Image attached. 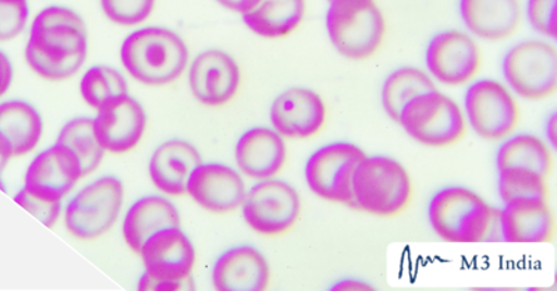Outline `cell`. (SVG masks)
<instances>
[{"mask_svg": "<svg viewBox=\"0 0 557 291\" xmlns=\"http://www.w3.org/2000/svg\"><path fill=\"white\" fill-rule=\"evenodd\" d=\"M88 56V28L76 10L48 7L34 17L24 49L28 67L48 81L69 80Z\"/></svg>", "mask_w": 557, "mask_h": 291, "instance_id": "cell-1", "label": "cell"}, {"mask_svg": "<svg viewBox=\"0 0 557 291\" xmlns=\"http://www.w3.org/2000/svg\"><path fill=\"white\" fill-rule=\"evenodd\" d=\"M327 2H331V0H327Z\"/></svg>", "mask_w": 557, "mask_h": 291, "instance_id": "cell-41", "label": "cell"}, {"mask_svg": "<svg viewBox=\"0 0 557 291\" xmlns=\"http://www.w3.org/2000/svg\"><path fill=\"white\" fill-rule=\"evenodd\" d=\"M215 2L219 7L228 10V12L237 13L243 16V14L256 8V4L260 2V0H215Z\"/></svg>", "mask_w": 557, "mask_h": 291, "instance_id": "cell-37", "label": "cell"}, {"mask_svg": "<svg viewBox=\"0 0 557 291\" xmlns=\"http://www.w3.org/2000/svg\"><path fill=\"white\" fill-rule=\"evenodd\" d=\"M325 28L332 47L341 56L364 61L382 46L386 23L375 0H331Z\"/></svg>", "mask_w": 557, "mask_h": 291, "instance_id": "cell-4", "label": "cell"}, {"mask_svg": "<svg viewBox=\"0 0 557 291\" xmlns=\"http://www.w3.org/2000/svg\"><path fill=\"white\" fill-rule=\"evenodd\" d=\"M123 200V182L117 177L103 176L89 182L64 210V224L70 235L94 240L108 233L121 215Z\"/></svg>", "mask_w": 557, "mask_h": 291, "instance_id": "cell-9", "label": "cell"}, {"mask_svg": "<svg viewBox=\"0 0 557 291\" xmlns=\"http://www.w3.org/2000/svg\"><path fill=\"white\" fill-rule=\"evenodd\" d=\"M425 72L435 84L462 86L479 72L481 52L474 37L459 29L437 33L425 49Z\"/></svg>", "mask_w": 557, "mask_h": 291, "instance_id": "cell-13", "label": "cell"}, {"mask_svg": "<svg viewBox=\"0 0 557 291\" xmlns=\"http://www.w3.org/2000/svg\"><path fill=\"white\" fill-rule=\"evenodd\" d=\"M436 84L422 68L405 66L396 68L385 78L381 88L383 112L397 122L403 107L416 97L436 90Z\"/></svg>", "mask_w": 557, "mask_h": 291, "instance_id": "cell-27", "label": "cell"}, {"mask_svg": "<svg viewBox=\"0 0 557 291\" xmlns=\"http://www.w3.org/2000/svg\"><path fill=\"white\" fill-rule=\"evenodd\" d=\"M504 84L515 97L542 101L556 91L557 51L548 39L517 42L502 59Z\"/></svg>", "mask_w": 557, "mask_h": 291, "instance_id": "cell-7", "label": "cell"}, {"mask_svg": "<svg viewBox=\"0 0 557 291\" xmlns=\"http://www.w3.org/2000/svg\"><path fill=\"white\" fill-rule=\"evenodd\" d=\"M544 131L546 144H548L550 148H556L557 116L555 112L552 113L548 118H546Z\"/></svg>", "mask_w": 557, "mask_h": 291, "instance_id": "cell-39", "label": "cell"}, {"mask_svg": "<svg viewBox=\"0 0 557 291\" xmlns=\"http://www.w3.org/2000/svg\"><path fill=\"white\" fill-rule=\"evenodd\" d=\"M396 123L411 140L432 148L455 144L467 126L459 103L437 88L407 103Z\"/></svg>", "mask_w": 557, "mask_h": 291, "instance_id": "cell-8", "label": "cell"}, {"mask_svg": "<svg viewBox=\"0 0 557 291\" xmlns=\"http://www.w3.org/2000/svg\"><path fill=\"white\" fill-rule=\"evenodd\" d=\"M431 228L449 243H480L487 239L497 214L476 192L466 187H446L436 192L428 206Z\"/></svg>", "mask_w": 557, "mask_h": 291, "instance_id": "cell-3", "label": "cell"}, {"mask_svg": "<svg viewBox=\"0 0 557 291\" xmlns=\"http://www.w3.org/2000/svg\"><path fill=\"white\" fill-rule=\"evenodd\" d=\"M12 157H14L12 146H10L7 137L0 132V177H2V174L4 169H7V166L9 165V162L12 160ZM0 189L4 191V185L2 180H0Z\"/></svg>", "mask_w": 557, "mask_h": 291, "instance_id": "cell-38", "label": "cell"}, {"mask_svg": "<svg viewBox=\"0 0 557 291\" xmlns=\"http://www.w3.org/2000/svg\"><path fill=\"white\" fill-rule=\"evenodd\" d=\"M411 191L406 167L391 156L366 154L352 175V205L367 214H399L409 204Z\"/></svg>", "mask_w": 557, "mask_h": 291, "instance_id": "cell-5", "label": "cell"}, {"mask_svg": "<svg viewBox=\"0 0 557 291\" xmlns=\"http://www.w3.org/2000/svg\"><path fill=\"white\" fill-rule=\"evenodd\" d=\"M144 265L139 290L193 289L191 273L196 249L181 226L168 228L149 237L138 251Z\"/></svg>", "mask_w": 557, "mask_h": 291, "instance_id": "cell-6", "label": "cell"}, {"mask_svg": "<svg viewBox=\"0 0 557 291\" xmlns=\"http://www.w3.org/2000/svg\"><path fill=\"white\" fill-rule=\"evenodd\" d=\"M556 8L557 0H527L525 2L527 23L541 38L548 41L556 39Z\"/></svg>", "mask_w": 557, "mask_h": 291, "instance_id": "cell-34", "label": "cell"}, {"mask_svg": "<svg viewBox=\"0 0 557 291\" xmlns=\"http://www.w3.org/2000/svg\"><path fill=\"white\" fill-rule=\"evenodd\" d=\"M124 71L149 87L178 80L190 63L186 41L166 27H141L128 34L121 47Z\"/></svg>", "mask_w": 557, "mask_h": 291, "instance_id": "cell-2", "label": "cell"}, {"mask_svg": "<svg viewBox=\"0 0 557 291\" xmlns=\"http://www.w3.org/2000/svg\"><path fill=\"white\" fill-rule=\"evenodd\" d=\"M466 125L484 140L499 141L513 132L519 107L504 83L481 78L470 84L462 100Z\"/></svg>", "mask_w": 557, "mask_h": 291, "instance_id": "cell-10", "label": "cell"}, {"mask_svg": "<svg viewBox=\"0 0 557 291\" xmlns=\"http://www.w3.org/2000/svg\"><path fill=\"white\" fill-rule=\"evenodd\" d=\"M246 192V182L240 172L216 162H202L197 166L188 179L186 190V194L196 204L213 214H227L240 208Z\"/></svg>", "mask_w": 557, "mask_h": 291, "instance_id": "cell-18", "label": "cell"}, {"mask_svg": "<svg viewBox=\"0 0 557 291\" xmlns=\"http://www.w3.org/2000/svg\"><path fill=\"white\" fill-rule=\"evenodd\" d=\"M497 150V170L519 167L536 172L542 176L548 175L552 165L550 147L539 136L530 132L507 136Z\"/></svg>", "mask_w": 557, "mask_h": 291, "instance_id": "cell-28", "label": "cell"}, {"mask_svg": "<svg viewBox=\"0 0 557 291\" xmlns=\"http://www.w3.org/2000/svg\"><path fill=\"white\" fill-rule=\"evenodd\" d=\"M306 0H260L243 23L253 36L277 39L290 36L306 16Z\"/></svg>", "mask_w": 557, "mask_h": 291, "instance_id": "cell-25", "label": "cell"}, {"mask_svg": "<svg viewBox=\"0 0 557 291\" xmlns=\"http://www.w3.org/2000/svg\"><path fill=\"white\" fill-rule=\"evenodd\" d=\"M83 177L82 164L74 152L54 142L28 165L24 189L44 199L63 201Z\"/></svg>", "mask_w": 557, "mask_h": 291, "instance_id": "cell-17", "label": "cell"}, {"mask_svg": "<svg viewBox=\"0 0 557 291\" xmlns=\"http://www.w3.org/2000/svg\"><path fill=\"white\" fill-rule=\"evenodd\" d=\"M92 121L99 142L111 154L134 150L147 130L146 110L131 92L104 102Z\"/></svg>", "mask_w": 557, "mask_h": 291, "instance_id": "cell-15", "label": "cell"}, {"mask_svg": "<svg viewBox=\"0 0 557 291\" xmlns=\"http://www.w3.org/2000/svg\"><path fill=\"white\" fill-rule=\"evenodd\" d=\"M181 226V214L172 201L162 195H147L128 208L123 219V237L134 253L163 229Z\"/></svg>", "mask_w": 557, "mask_h": 291, "instance_id": "cell-24", "label": "cell"}, {"mask_svg": "<svg viewBox=\"0 0 557 291\" xmlns=\"http://www.w3.org/2000/svg\"><path fill=\"white\" fill-rule=\"evenodd\" d=\"M370 284L358 282V280L347 279L333 286V290H368Z\"/></svg>", "mask_w": 557, "mask_h": 291, "instance_id": "cell-40", "label": "cell"}, {"mask_svg": "<svg viewBox=\"0 0 557 291\" xmlns=\"http://www.w3.org/2000/svg\"><path fill=\"white\" fill-rule=\"evenodd\" d=\"M270 122L285 140H305L318 135L325 125L326 105L311 88H287L273 100Z\"/></svg>", "mask_w": 557, "mask_h": 291, "instance_id": "cell-16", "label": "cell"}, {"mask_svg": "<svg viewBox=\"0 0 557 291\" xmlns=\"http://www.w3.org/2000/svg\"><path fill=\"white\" fill-rule=\"evenodd\" d=\"M0 132L12 146L14 156L27 155L42 140L41 113L26 101H4L0 103Z\"/></svg>", "mask_w": 557, "mask_h": 291, "instance_id": "cell-26", "label": "cell"}, {"mask_svg": "<svg viewBox=\"0 0 557 291\" xmlns=\"http://www.w3.org/2000/svg\"><path fill=\"white\" fill-rule=\"evenodd\" d=\"M14 201L47 226V228H52L58 219L61 218L62 201L48 200L44 199V197L32 194L24 187L14 197Z\"/></svg>", "mask_w": 557, "mask_h": 291, "instance_id": "cell-35", "label": "cell"}, {"mask_svg": "<svg viewBox=\"0 0 557 291\" xmlns=\"http://www.w3.org/2000/svg\"><path fill=\"white\" fill-rule=\"evenodd\" d=\"M285 138L272 127H252L244 131L235 147L238 172L253 180L275 177L285 165Z\"/></svg>", "mask_w": 557, "mask_h": 291, "instance_id": "cell-19", "label": "cell"}, {"mask_svg": "<svg viewBox=\"0 0 557 291\" xmlns=\"http://www.w3.org/2000/svg\"><path fill=\"white\" fill-rule=\"evenodd\" d=\"M270 278V264L261 251L251 245L225 251L212 268L213 288L221 291L265 290Z\"/></svg>", "mask_w": 557, "mask_h": 291, "instance_id": "cell-20", "label": "cell"}, {"mask_svg": "<svg viewBox=\"0 0 557 291\" xmlns=\"http://www.w3.org/2000/svg\"><path fill=\"white\" fill-rule=\"evenodd\" d=\"M14 77L13 64L7 53L0 51V98L12 87Z\"/></svg>", "mask_w": 557, "mask_h": 291, "instance_id": "cell-36", "label": "cell"}, {"mask_svg": "<svg viewBox=\"0 0 557 291\" xmlns=\"http://www.w3.org/2000/svg\"><path fill=\"white\" fill-rule=\"evenodd\" d=\"M29 20L28 0H0V42L23 34Z\"/></svg>", "mask_w": 557, "mask_h": 291, "instance_id": "cell-33", "label": "cell"}, {"mask_svg": "<svg viewBox=\"0 0 557 291\" xmlns=\"http://www.w3.org/2000/svg\"><path fill=\"white\" fill-rule=\"evenodd\" d=\"M157 0H99L103 16L121 27L146 23L156 10Z\"/></svg>", "mask_w": 557, "mask_h": 291, "instance_id": "cell-32", "label": "cell"}, {"mask_svg": "<svg viewBox=\"0 0 557 291\" xmlns=\"http://www.w3.org/2000/svg\"><path fill=\"white\" fill-rule=\"evenodd\" d=\"M202 156L196 147L181 138L162 142L149 160L148 174L152 185L163 194H186L187 182Z\"/></svg>", "mask_w": 557, "mask_h": 291, "instance_id": "cell-21", "label": "cell"}, {"mask_svg": "<svg viewBox=\"0 0 557 291\" xmlns=\"http://www.w3.org/2000/svg\"><path fill=\"white\" fill-rule=\"evenodd\" d=\"M188 87L194 100L222 106L236 97L242 72L236 59L221 49H207L188 63Z\"/></svg>", "mask_w": 557, "mask_h": 291, "instance_id": "cell-14", "label": "cell"}, {"mask_svg": "<svg viewBox=\"0 0 557 291\" xmlns=\"http://www.w3.org/2000/svg\"><path fill=\"white\" fill-rule=\"evenodd\" d=\"M128 93V83L122 72L107 64L89 67L79 80V96L92 110H98L112 98Z\"/></svg>", "mask_w": 557, "mask_h": 291, "instance_id": "cell-30", "label": "cell"}, {"mask_svg": "<svg viewBox=\"0 0 557 291\" xmlns=\"http://www.w3.org/2000/svg\"><path fill=\"white\" fill-rule=\"evenodd\" d=\"M459 14L471 37L502 41L519 27L521 4L520 0H459Z\"/></svg>", "mask_w": 557, "mask_h": 291, "instance_id": "cell-23", "label": "cell"}, {"mask_svg": "<svg viewBox=\"0 0 557 291\" xmlns=\"http://www.w3.org/2000/svg\"><path fill=\"white\" fill-rule=\"evenodd\" d=\"M497 191L505 202L522 199H546L545 176L529 169L509 167L497 170Z\"/></svg>", "mask_w": 557, "mask_h": 291, "instance_id": "cell-31", "label": "cell"}, {"mask_svg": "<svg viewBox=\"0 0 557 291\" xmlns=\"http://www.w3.org/2000/svg\"><path fill=\"white\" fill-rule=\"evenodd\" d=\"M57 142L74 152L82 164L84 176L96 172L101 165L103 155L107 154L96 135L92 117L79 116L64 123Z\"/></svg>", "mask_w": 557, "mask_h": 291, "instance_id": "cell-29", "label": "cell"}, {"mask_svg": "<svg viewBox=\"0 0 557 291\" xmlns=\"http://www.w3.org/2000/svg\"><path fill=\"white\" fill-rule=\"evenodd\" d=\"M366 152L351 142L337 141L318 148L308 157V189L320 199L352 205V175Z\"/></svg>", "mask_w": 557, "mask_h": 291, "instance_id": "cell-11", "label": "cell"}, {"mask_svg": "<svg viewBox=\"0 0 557 291\" xmlns=\"http://www.w3.org/2000/svg\"><path fill=\"white\" fill-rule=\"evenodd\" d=\"M240 208L248 228L263 236H276L296 224L301 200L295 187L272 177L258 180L247 190Z\"/></svg>", "mask_w": 557, "mask_h": 291, "instance_id": "cell-12", "label": "cell"}, {"mask_svg": "<svg viewBox=\"0 0 557 291\" xmlns=\"http://www.w3.org/2000/svg\"><path fill=\"white\" fill-rule=\"evenodd\" d=\"M499 235L507 243L535 244L548 241L554 218L546 199H522L505 202L497 212Z\"/></svg>", "mask_w": 557, "mask_h": 291, "instance_id": "cell-22", "label": "cell"}]
</instances>
